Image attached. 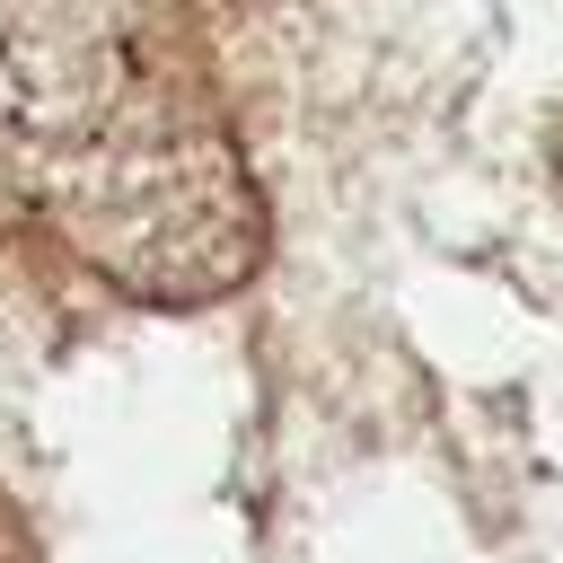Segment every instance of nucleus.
I'll return each mask as SVG.
<instances>
[]
</instances>
